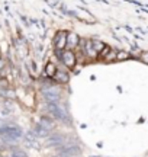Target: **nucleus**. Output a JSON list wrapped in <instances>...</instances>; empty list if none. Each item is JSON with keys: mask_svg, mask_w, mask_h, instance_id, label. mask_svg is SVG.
<instances>
[{"mask_svg": "<svg viewBox=\"0 0 148 157\" xmlns=\"http://www.w3.org/2000/svg\"><path fill=\"white\" fill-rule=\"evenodd\" d=\"M55 56L58 57L60 63H61L67 70H73V68L77 66V63H79L77 61V54H76L74 50L65 48V50H63V51H55Z\"/></svg>", "mask_w": 148, "mask_h": 157, "instance_id": "f257e3e1", "label": "nucleus"}, {"mask_svg": "<svg viewBox=\"0 0 148 157\" xmlns=\"http://www.w3.org/2000/svg\"><path fill=\"white\" fill-rule=\"evenodd\" d=\"M46 112L50 113L55 121H60V122L64 124H71V118H70L68 112L63 106H60L58 103H46Z\"/></svg>", "mask_w": 148, "mask_h": 157, "instance_id": "f03ea898", "label": "nucleus"}, {"mask_svg": "<svg viewBox=\"0 0 148 157\" xmlns=\"http://www.w3.org/2000/svg\"><path fill=\"white\" fill-rule=\"evenodd\" d=\"M77 50H80L81 56L84 57L86 60H90V61H96L99 56H97L96 50L93 48V44H91V38H81L80 41V45L77 47Z\"/></svg>", "mask_w": 148, "mask_h": 157, "instance_id": "7ed1b4c3", "label": "nucleus"}, {"mask_svg": "<svg viewBox=\"0 0 148 157\" xmlns=\"http://www.w3.org/2000/svg\"><path fill=\"white\" fill-rule=\"evenodd\" d=\"M41 95H42V98H44V101L46 103H58V102L61 101L63 90L60 87V84H54L51 87L41 89Z\"/></svg>", "mask_w": 148, "mask_h": 157, "instance_id": "20e7f679", "label": "nucleus"}, {"mask_svg": "<svg viewBox=\"0 0 148 157\" xmlns=\"http://www.w3.org/2000/svg\"><path fill=\"white\" fill-rule=\"evenodd\" d=\"M67 35H68V31H64V29H60L55 32L52 38L54 51H63L67 48Z\"/></svg>", "mask_w": 148, "mask_h": 157, "instance_id": "39448f33", "label": "nucleus"}, {"mask_svg": "<svg viewBox=\"0 0 148 157\" xmlns=\"http://www.w3.org/2000/svg\"><path fill=\"white\" fill-rule=\"evenodd\" d=\"M58 154L63 157H77L81 154V147L76 144H65V146L57 147Z\"/></svg>", "mask_w": 148, "mask_h": 157, "instance_id": "423d86ee", "label": "nucleus"}, {"mask_svg": "<svg viewBox=\"0 0 148 157\" xmlns=\"http://www.w3.org/2000/svg\"><path fill=\"white\" fill-rule=\"evenodd\" d=\"M65 144H70V143H67V137L64 134H58V132L48 135L45 140L46 147H61V146H65Z\"/></svg>", "mask_w": 148, "mask_h": 157, "instance_id": "0eeeda50", "label": "nucleus"}, {"mask_svg": "<svg viewBox=\"0 0 148 157\" xmlns=\"http://www.w3.org/2000/svg\"><path fill=\"white\" fill-rule=\"evenodd\" d=\"M5 134H10V135L17 137V138H20L23 135V131L16 124H3L0 127V135H5Z\"/></svg>", "mask_w": 148, "mask_h": 157, "instance_id": "6e6552de", "label": "nucleus"}, {"mask_svg": "<svg viewBox=\"0 0 148 157\" xmlns=\"http://www.w3.org/2000/svg\"><path fill=\"white\" fill-rule=\"evenodd\" d=\"M54 82L57 84H67L70 82V70L67 68H57V71L54 74Z\"/></svg>", "mask_w": 148, "mask_h": 157, "instance_id": "1a4fd4ad", "label": "nucleus"}, {"mask_svg": "<svg viewBox=\"0 0 148 157\" xmlns=\"http://www.w3.org/2000/svg\"><path fill=\"white\" fill-rule=\"evenodd\" d=\"M80 38L79 34H76V32H68L67 35V48L68 50H77V47L80 45Z\"/></svg>", "mask_w": 148, "mask_h": 157, "instance_id": "9d476101", "label": "nucleus"}, {"mask_svg": "<svg viewBox=\"0 0 148 157\" xmlns=\"http://www.w3.org/2000/svg\"><path fill=\"white\" fill-rule=\"evenodd\" d=\"M57 64L54 61H46L45 66H44V73H42V76H45V77H50L52 78L54 77V74H55V71H57Z\"/></svg>", "mask_w": 148, "mask_h": 157, "instance_id": "9b49d317", "label": "nucleus"}, {"mask_svg": "<svg viewBox=\"0 0 148 157\" xmlns=\"http://www.w3.org/2000/svg\"><path fill=\"white\" fill-rule=\"evenodd\" d=\"M32 132H34V135L36 137V138H46L48 135H50V131L46 128H44L42 125H41L39 122L35 124L34 128H32Z\"/></svg>", "mask_w": 148, "mask_h": 157, "instance_id": "f8f14e48", "label": "nucleus"}, {"mask_svg": "<svg viewBox=\"0 0 148 157\" xmlns=\"http://www.w3.org/2000/svg\"><path fill=\"white\" fill-rule=\"evenodd\" d=\"M2 137V143L3 144H9V146H16V143L19 141V138L17 137H15V135H10V134H5V135H0Z\"/></svg>", "mask_w": 148, "mask_h": 157, "instance_id": "ddd939ff", "label": "nucleus"}, {"mask_svg": "<svg viewBox=\"0 0 148 157\" xmlns=\"http://www.w3.org/2000/svg\"><path fill=\"white\" fill-rule=\"evenodd\" d=\"M39 124L44 127V128H46L48 131H51V129L55 128V122H54V119H50V118H46V117H42L41 118V121Z\"/></svg>", "mask_w": 148, "mask_h": 157, "instance_id": "4468645a", "label": "nucleus"}, {"mask_svg": "<svg viewBox=\"0 0 148 157\" xmlns=\"http://www.w3.org/2000/svg\"><path fill=\"white\" fill-rule=\"evenodd\" d=\"M128 58H131V54L125 50H116V58L115 61H125Z\"/></svg>", "mask_w": 148, "mask_h": 157, "instance_id": "2eb2a0df", "label": "nucleus"}, {"mask_svg": "<svg viewBox=\"0 0 148 157\" xmlns=\"http://www.w3.org/2000/svg\"><path fill=\"white\" fill-rule=\"evenodd\" d=\"M91 44H93V48L96 50V52H97V56H99V52L105 48V42L103 41H100V39H96V38H91Z\"/></svg>", "mask_w": 148, "mask_h": 157, "instance_id": "dca6fc26", "label": "nucleus"}, {"mask_svg": "<svg viewBox=\"0 0 148 157\" xmlns=\"http://www.w3.org/2000/svg\"><path fill=\"white\" fill-rule=\"evenodd\" d=\"M113 50V48H112V47H110V45H105V48H103L102 51H100V52H99V58H97V60H105V57L108 56L109 52H110V51Z\"/></svg>", "mask_w": 148, "mask_h": 157, "instance_id": "f3484780", "label": "nucleus"}, {"mask_svg": "<svg viewBox=\"0 0 148 157\" xmlns=\"http://www.w3.org/2000/svg\"><path fill=\"white\" fill-rule=\"evenodd\" d=\"M26 70H28L29 74H32V76H34V74L36 73V64H35V61L29 60V61L26 63Z\"/></svg>", "mask_w": 148, "mask_h": 157, "instance_id": "a211bd4d", "label": "nucleus"}, {"mask_svg": "<svg viewBox=\"0 0 148 157\" xmlns=\"http://www.w3.org/2000/svg\"><path fill=\"white\" fill-rule=\"evenodd\" d=\"M5 67H6V60H5V57L0 56V71H3Z\"/></svg>", "mask_w": 148, "mask_h": 157, "instance_id": "6ab92c4d", "label": "nucleus"}, {"mask_svg": "<svg viewBox=\"0 0 148 157\" xmlns=\"http://www.w3.org/2000/svg\"><path fill=\"white\" fill-rule=\"evenodd\" d=\"M10 157H22V156H19V154H16V153H13V151H12Z\"/></svg>", "mask_w": 148, "mask_h": 157, "instance_id": "aec40b11", "label": "nucleus"}, {"mask_svg": "<svg viewBox=\"0 0 148 157\" xmlns=\"http://www.w3.org/2000/svg\"><path fill=\"white\" fill-rule=\"evenodd\" d=\"M3 124H5V121H3V119H0V127H2Z\"/></svg>", "mask_w": 148, "mask_h": 157, "instance_id": "412c9836", "label": "nucleus"}, {"mask_svg": "<svg viewBox=\"0 0 148 157\" xmlns=\"http://www.w3.org/2000/svg\"><path fill=\"white\" fill-rule=\"evenodd\" d=\"M0 77H3V73H2V71H0Z\"/></svg>", "mask_w": 148, "mask_h": 157, "instance_id": "4be33fe9", "label": "nucleus"}, {"mask_svg": "<svg viewBox=\"0 0 148 157\" xmlns=\"http://www.w3.org/2000/svg\"><path fill=\"white\" fill-rule=\"evenodd\" d=\"M54 157H63V156H60V154H57V156H54Z\"/></svg>", "mask_w": 148, "mask_h": 157, "instance_id": "5701e85b", "label": "nucleus"}, {"mask_svg": "<svg viewBox=\"0 0 148 157\" xmlns=\"http://www.w3.org/2000/svg\"><path fill=\"white\" fill-rule=\"evenodd\" d=\"M90 157H99V156H90Z\"/></svg>", "mask_w": 148, "mask_h": 157, "instance_id": "b1692460", "label": "nucleus"}]
</instances>
